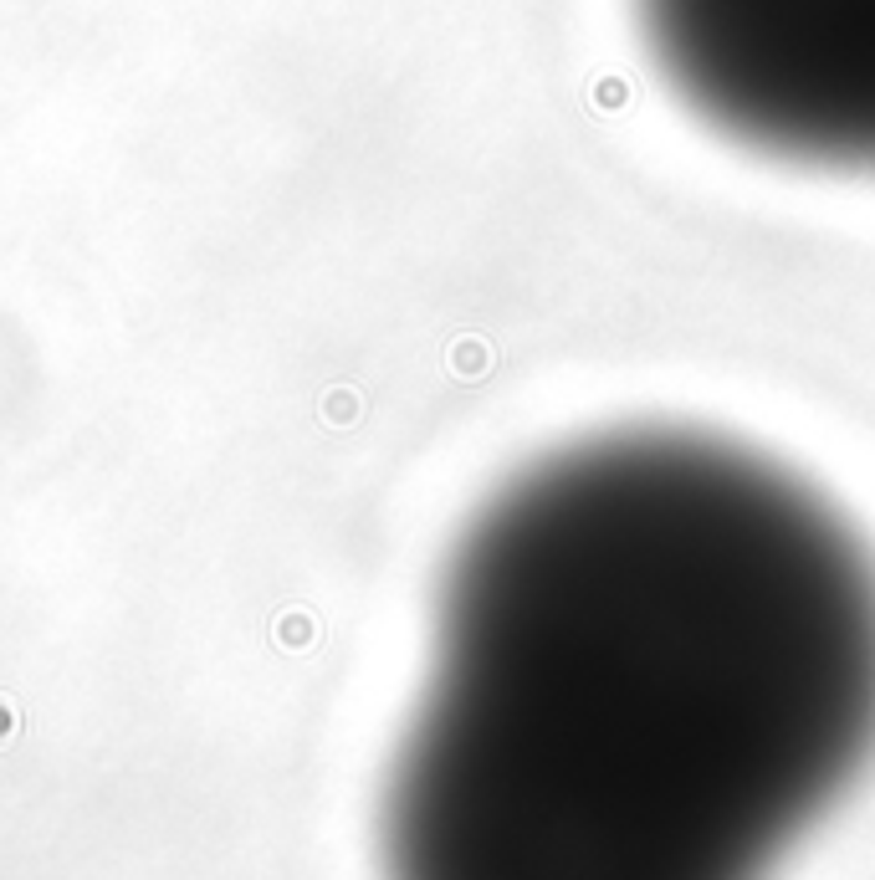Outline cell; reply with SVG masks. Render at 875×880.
I'll return each mask as SVG.
<instances>
[{"label":"cell","instance_id":"obj_2","mask_svg":"<svg viewBox=\"0 0 875 880\" xmlns=\"http://www.w3.org/2000/svg\"><path fill=\"white\" fill-rule=\"evenodd\" d=\"M666 87L768 159L875 174V0H635Z\"/></svg>","mask_w":875,"mask_h":880},{"label":"cell","instance_id":"obj_1","mask_svg":"<svg viewBox=\"0 0 875 880\" xmlns=\"http://www.w3.org/2000/svg\"><path fill=\"white\" fill-rule=\"evenodd\" d=\"M875 758V553L676 425L533 461L461 533L384 880H768Z\"/></svg>","mask_w":875,"mask_h":880}]
</instances>
